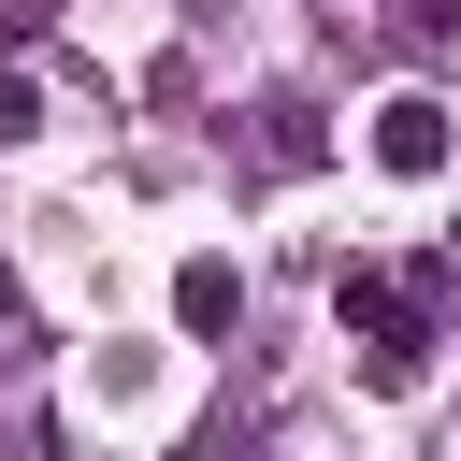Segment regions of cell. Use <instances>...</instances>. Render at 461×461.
<instances>
[{"mask_svg": "<svg viewBox=\"0 0 461 461\" xmlns=\"http://www.w3.org/2000/svg\"><path fill=\"white\" fill-rule=\"evenodd\" d=\"M29 130H43V86H29V72H0V144H29Z\"/></svg>", "mask_w": 461, "mask_h": 461, "instance_id": "cell-5", "label": "cell"}, {"mask_svg": "<svg viewBox=\"0 0 461 461\" xmlns=\"http://www.w3.org/2000/svg\"><path fill=\"white\" fill-rule=\"evenodd\" d=\"M389 29L403 43H461V0H389Z\"/></svg>", "mask_w": 461, "mask_h": 461, "instance_id": "cell-4", "label": "cell"}, {"mask_svg": "<svg viewBox=\"0 0 461 461\" xmlns=\"http://www.w3.org/2000/svg\"><path fill=\"white\" fill-rule=\"evenodd\" d=\"M447 259H461V245H447Z\"/></svg>", "mask_w": 461, "mask_h": 461, "instance_id": "cell-6", "label": "cell"}, {"mask_svg": "<svg viewBox=\"0 0 461 461\" xmlns=\"http://www.w3.org/2000/svg\"><path fill=\"white\" fill-rule=\"evenodd\" d=\"M230 317H245V274H230L216 245H202V259H173V331H202V346H216Z\"/></svg>", "mask_w": 461, "mask_h": 461, "instance_id": "cell-2", "label": "cell"}, {"mask_svg": "<svg viewBox=\"0 0 461 461\" xmlns=\"http://www.w3.org/2000/svg\"><path fill=\"white\" fill-rule=\"evenodd\" d=\"M86 389H101V403H144V389H158V360H144V346H101V360H86Z\"/></svg>", "mask_w": 461, "mask_h": 461, "instance_id": "cell-3", "label": "cell"}, {"mask_svg": "<svg viewBox=\"0 0 461 461\" xmlns=\"http://www.w3.org/2000/svg\"><path fill=\"white\" fill-rule=\"evenodd\" d=\"M375 173H403V187H432V173H447V101H432V86L375 101Z\"/></svg>", "mask_w": 461, "mask_h": 461, "instance_id": "cell-1", "label": "cell"}]
</instances>
